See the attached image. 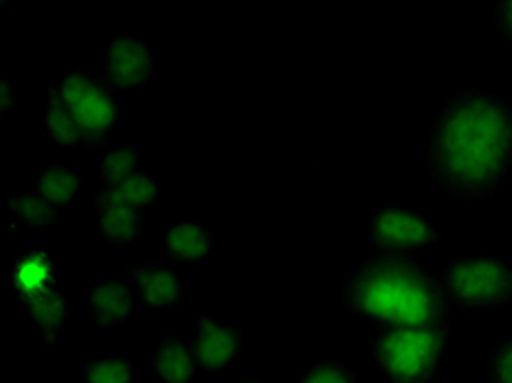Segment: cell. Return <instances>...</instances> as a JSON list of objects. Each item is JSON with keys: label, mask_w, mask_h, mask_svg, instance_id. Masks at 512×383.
Masks as SVG:
<instances>
[{"label": "cell", "mask_w": 512, "mask_h": 383, "mask_svg": "<svg viewBox=\"0 0 512 383\" xmlns=\"http://www.w3.org/2000/svg\"><path fill=\"white\" fill-rule=\"evenodd\" d=\"M493 27L497 31V36L508 46H512V3H499L495 7Z\"/></svg>", "instance_id": "cell-24"}, {"label": "cell", "mask_w": 512, "mask_h": 383, "mask_svg": "<svg viewBox=\"0 0 512 383\" xmlns=\"http://www.w3.org/2000/svg\"><path fill=\"white\" fill-rule=\"evenodd\" d=\"M215 248V237L204 222H178L165 235V252L173 263H200Z\"/></svg>", "instance_id": "cell-14"}, {"label": "cell", "mask_w": 512, "mask_h": 383, "mask_svg": "<svg viewBox=\"0 0 512 383\" xmlns=\"http://www.w3.org/2000/svg\"><path fill=\"white\" fill-rule=\"evenodd\" d=\"M427 178L462 204L488 202L512 169V101L462 88L442 103L425 143Z\"/></svg>", "instance_id": "cell-1"}, {"label": "cell", "mask_w": 512, "mask_h": 383, "mask_svg": "<svg viewBox=\"0 0 512 383\" xmlns=\"http://www.w3.org/2000/svg\"><path fill=\"white\" fill-rule=\"evenodd\" d=\"M342 307L381 327H440L453 311L438 278L416 254H372L346 276Z\"/></svg>", "instance_id": "cell-2"}, {"label": "cell", "mask_w": 512, "mask_h": 383, "mask_svg": "<svg viewBox=\"0 0 512 383\" xmlns=\"http://www.w3.org/2000/svg\"><path fill=\"white\" fill-rule=\"evenodd\" d=\"M51 86L75 119L81 145L88 152L101 154L110 145L114 127L121 121L119 99H116L119 92L106 79L90 75L86 68L79 66Z\"/></svg>", "instance_id": "cell-5"}, {"label": "cell", "mask_w": 512, "mask_h": 383, "mask_svg": "<svg viewBox=\"0 0 512 383\" xmlns=\"http://www.w3.org/2000/svg\"><path fill=\"white\" fill-rule=\"evenodd\" d=\"M125 274L132 278V283L136 285L138 294L143 296L149 311H169L184 303V283L171 268L130 263L125 265Z\"/></svg>", "instance_id": "cell-11"}, {"label": "cell", "mask_w": 512, "mask_h": 383, "mask_svg": "<svg viewBox=\"0 0 512 383\" xmlns=\"http://www.w3.org/2000/svg\"><path fill=\"white\" fill-rule=\"evenodd\" d=\"M16 103V88L9 79H0V112L7 114Z\"/></svg>", "instance_id": "cell-25"}, {"label": "cell", "mask_w": 512, "mask_h": 383, "mask_svg": "<svg viewBox=\"0 0 512 383\" xmlns=\"http://www.w3.org/2000/svg\"><path fill=\"white\" fill-rule=\"evenodd\" d=\"M488 375L493 383H512V338H499L488 351Z\"/></svg>", "instance_id": "cell-23"}, {"label": "cell", "mask_w": 512, "mask_h": 383, "mask_svg": "<svg viewBox=\"0 0 512 383\" xmlns=\"http://www.w3.org/2000/svg\"><path fill=\"white\" fill-rule=\"evenodd\" d=\"M451 340V324L383 327L370 346L372 362L390 383H434Z\"/></svg>", "instance_id": "cell-3"}, {"label": "cell", "mask_w": 512, "mask_h": 383, "mask_svg": "<svg viewBox=\"0 0 512 383\" xmlns=\"http://www.w3.org/2000/svg\"><path fill=\"white\" fill-rule=\"evenodd\" d=\"M237 383H267V381H263V379H252V377H246V379H241V381H237Z\"/></svg>", "instance_id": "cell-26"}, {"label": "cell", "mask_w": 512, "mask_h": 383, "mask_svg": "<svg viewBox=\"0 0 512 383\" xmlns=\"http://www.w3.org/2000/svg\"><path fill=\"white\" fill-rule=\"evenodd\" d=\"M298 383H362L342 359H320L298 375Z\"/></svg>", "instance_id": "cell-22"}, {"label": "cell", "mask_w": 512, "mask_h": 383, "mask_svg": "<svg viewBox=\"0 0 512 383\" xmlns=\"http://www.w3.org/2000/svg\"><path fill=\"white\" fill-rule=\"evenodd\" d=\"M368 243L377 254H416L440 243V232L427 215L403 206H383L372 215Z\"/></svg>", "instance_id": "cell-6"}, {"label": "cell", "mask_w": 512, "mask_h": 383, "mask_svg": "<svg viewBox=\"0 0 512 383\" xmlns=\"http://www.w3.org/2000/svg\"><path fill=\"white\" fill-rule=\"evenodd\" d=\"M151 366L162 383H193L195 373H200L195 346L184 335L160 338L151 355Z\"/></svg>", "instance_id": "cell-13"}, {"label": "cell", "mask_w": 512, "mask_h": 383, "mask_svg": "<svg viewBox=\"0 0 512 383\" xmlns=\"http://www.w3.org/2000/svg\"><path fill=\"white\" fill-rule=\"evenodd\" d=\"M97 208V235L108 243H132L143 235V211L110 193L101 191L95 200Z\"/></svg>", "instance_id": "cell-12"}, {"label": "cell", "mask_w": 512, "mask_h": 383, "mask_svg": "<svg viewBox=\"0 0 512 383\" xmlns=\"http://www.w3.org/2000/svg\"><path fill=\"white\" fill-rule=\"evenodd\" d=\"M5 276L9 292L20 300V305L55 289H66L62 265L46 248L22 250L5 268Z\"/></svg>", "instance_id": "cell-7"}, {"label": "cell", "mask_w": 512, "mask_h": 383, "mask_svg": "<svg viewBox=\"0 0 512 383\" xmlns=\"http://www.w3.org/2000/svg\"><path fill=\"white\" fill-rule=\"evenodd\" d=\"M81 191H84V180L75 169L62 165V162H51L40 173L36 193H40L55 208L66 211V208L77 204Z\"/></svg>", "instance_id": "cell-15"}, {"label": "cell", "mask_w": 512, "mask_h": 383, "mask_svg": "<svg viewBox=\"0 0 512 383\" xmlns=\"http://www.w3.org/2000/svg\"><path fill=\"white\" fill-rule=\"evenodd\" d=\"M103 191L116 197V200H121L125 204L145 211V208L156 204L158 195H160V184L154 178H149V176H145V173H141V176H134L121 184H114V187H106Z\"/></svg>", "instance_id": "cell-21"}, {"label": "cell", "mask_w": 512, "mask_h": 383, "mask_svg": "<svg viewBox=\"0 0 512 383\" xmlns=\"http://www.w3.org/2000/svg\"><path fill=\"white\" fill-rule=\"evenodd\" d=\"M86 383H136V364L130 357L106 355L84 364Z\"/></svg>", "instance_id": "cell-20"}, {"label": "cell", "mask_w": 512, "mask_h": 383, "mask_svg": "<svg viewBox=\"0 0 512 383\" xmlns=\"http://www.w3.org/2000/svg\"><path fill=\"white\" fill-rule=\"evenodd\" d=\"M22 309H25L27 316L42 329L44 348L51 351L57 338H60V331L68 316L66 289H55V292L31 298L27 303H22Z\"/></svg>", "instance_id": "cell-16"}, {"label": "cell", "mask_w": 512, "mask_h": 383, "mask_svg": "<svg viewBox=\"0 0 512 383\" xmlns=\"http://www.w3.org/2000/svg\"><path fill=\"white\" fill-rule=\"evenodd\" d=\"M88 309L99 329L123 327L138 311V289L125 278H108L88 292Z\"/></svg>", "instance_id": "cell-10"}, {"label": "cell", "mask_w": 512, "mask_h": 383, "mask_svg": "<svg viewBox=\"0 0 512 383\" xmlns=\"http://www.w3.org/2000/svg\"><path fill=\"white\" fill-rule=\"evenodd\" d=\"M156 73V57L136 38H110L106 42V81L116 90L147 88Z\"/></svg>", "instance_id": "cell-9"}, {"label": "cell", "mask_w": 512, "mask_h": 383, "mask_svg": "<svg viewBox=\"0 0 512 383\" xmlns=\"http://www.w3.org/2000/svg\"><path fill=\"white\" fill-rule=\"evenodd\" d=\"M141 149L136 145H119L114 147L112 152L103 154L97 162V169L101 173L106 187H114V184H121L134 176H141Z\"/></svg>", "instance_id": "cell-18"}, {"label": "cell", "mask_w": 512, "mask_h": 383, "mask_svg": "<svg viewBox=\"0 0 512 383\" xmlns=\"http://www.w3.org/2000/svg\"><path fill=\"white\" fill-rule=\"evenodd\" d=\"M193 346L200 373H217V370H224L239 357L243 333L237 324L224 318L197 313Z\"/></svg>", "instance_id": "cell-8"}, {"label": "cell", "mask_w": 512, "mask_h": 383, "mask_svg": "<svg viewBox=\"0 0 512 383\" xmlns=\"http://www.w3.org/2000/svg\"><path fill=\"white\" fill-rule=\"evenodd\" d=\"M60 213V208L46 202L40 193L18 195L11 197L7 204L3 226L7 230H16L18 226H51Z\"/></svg>", "instance_id": "cell-17"}, {"label": "cell", "mask_w": 512, "mask_h": 383, "mask_svg": "<svg viewBox=\"0 0 512 383\" xmlns=\"http://www.w3.org/2000/svg\"><path fill=\"white\" fill-rule=\"evenodd\" d=\"M44 121H46V136H49L53 143L64 145V147H73L81 143L79 127L71 116V112L66 110L62 99L57 97L53 86L49 88V106H46Z\"/></svg>", "instance_id": "cell-19"}, {"label": "cell", "mask_w": 512, "mask_h": 383, "mask_svg": "<svg viewBox=\"0 0 512 383\" xmlns=\"http://www.w3.org/2000/svg\"><path fill=\"white\" fill-rule=\"evenodd\" d=\"M442 285L453 311L512 305V261L497 254H460L440 270Z\"/></svg>", "instance_id": "cell-4"}]
</instances>
